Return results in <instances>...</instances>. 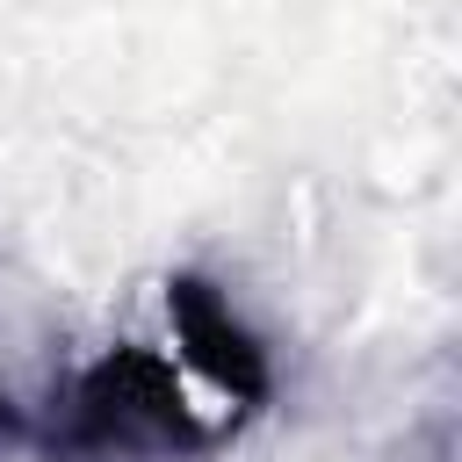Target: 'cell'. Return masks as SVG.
Returning a JSON list of instances; mask_svg holds the SVG:
<instances>
[{"instance_id":"cell-1","label":"cell","mask_w":462,"mask_h":462,"mask_svg":"<svg viewBox=\"0 0 462 462\" xmlns=\"http://www.w3.org/2000/svg\"><path fill=\"white\" fill-rule=\"evenodd\" d=\"M188 390V368L130 339L65 375L36 440L51 462H209L231 433H245V419L217 404L202 411Z\"/></svg>"},{"instance_id":"cell-2","label":"cell","mask_w":462,"mask_h":462,"mask_svg":"<svg viewBox=\"0 0 462 462\" xmlns=\"http://www.w3.org/2000/svg\"><path fill=\"white\" fill-rule=\"evenodd\" d=\"M166 325H173V361L188 368V383L209 397V404H224V411H238V419H260L267 411V397H274V361H267V346H260V332L217 296V282L209 274H173L166 282Z\"/></svg>"},{"instance_id":"cell-3","label":"cell","mask_w":462,"mask_h":462,"mask_svg":"<svg viewBox=\"0 0 462 462\" xmlns=\"http://www.w3.org/2000/svg\"><path fill=\"white\" fill-rule=\"evenodd\" d=\"M36 440V426H29V411L7 397V383H0V455H14V448H29Z\"/></svg>"}]
</instances>
